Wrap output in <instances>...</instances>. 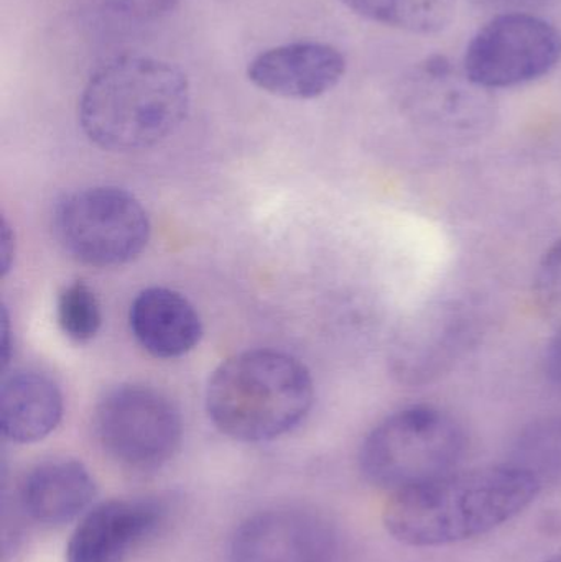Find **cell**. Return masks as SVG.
Instances as JSON below:
<instances>
[{
  "label": "cell",
  "mask_w": 561,
  "mask_h": 562,
  "mask_svg": "<svg viewBox=\"0 0 561 562\" xmlns=\"http://www.w3.org/2000/svg\"><path fill=\"white\" fill-rule=\"evenodd\" d=\"M315 390L306 367L277 350H249L211 376L206 408L223 435L263 442L295 429L312 409Z\"/></svg>",
  "instance_id": "cell-3"
},
{
  "label": "cell",
  "mask_w": 561,
  "mask_h": 562,
  "mask_svg": "<svg viewBox=\"0 0 561 562\" xmlns=\"http://www.w3.org/2000/svg\"><path fill=\"white\" fill-rule=\"evenodd\" d=\"M101 321V306L88 284L75 281L63 288L58 297V323L69 339L88 342L98 334Z\"/></svg>",
  "instance_id": "cell-17"
},
{
  "label": "cell",
  "mask_w": 561,
  "mask_h": 562,
  "mask_svg": "<svg viewBox=\"0 0 561 562\" xmlns=\"http://www.w3.org/2000/svg\"><path fill=\"white\" fill-rule=\"evenodd\" d=\"M168 505L155 498L109 501L89 508L66 547V562H125L160 531Z\"/></svg>",
  "instance_id": "cell-9"
},
{
  "label": "cell",
  "mask_w": 561,
  "mask_h": 562,
  "mask_svg": "<svg viewBox=\"0 0 561 562\" xmlns=\"http://www.w3.org/2000/svg\"><path fill=\"white\" fill-rule=\"evenodd\" d=\"M131 329L152 356L175 359L193 350L203 326L193 304L168 288L142 291L131 307Z\"/></svg>",
  "instance_id": "cell-13"
},
{
  "label": "cell",
  "mask_w": 561,
  "mask_h": 562,
  "mask_svg": "<svg viewBox=\"0 0 561 562\" xmlns=\"http://www.w3.org/2000/svg\"><path fill=\"white\" fill-rule=\"evenodd\" d=\"M534 294L537 306L561 327V240L540 262L534 281Z\"/></svg>",
  "instance_id": "cell-18"
},
{
  "label": "cell",
  "mask_w": 561,
  "mask_h": 562,
  "mask_svg": "<svg viewBox=\"0 0 561 562\" xmlns=\"http://www.w3.org/2000/svg\"><path fill=\"white\" fill-rule=\"evenodd\" d=\"M509 464L543 482L561 481V415L527 426L513 449Z\"/></svg>",
  "instance_id": "cell-16"
},
{
  "label": "cell",
  "mask_w": 561,
  "mask_h": 562,
  "mask_svg": "<svg viewBox=\"0 0 561 562\" xmlns=\"http://www.w3.org/2000/svg\"><path fill=\"white\" fill-rule=\"evenodd\" d=\"M480 5L487 9L501 10V12H529L534 10L546 9L552 5L557 0H474Z\"/></svg>",
  "instance_id": "cell-20"
},
{
  "label": "cell",
  "mask_w": 561,
  "mask_h": 562,
  "mask_svg": "<svg viewBox=\"0 0 561 562\" xmlns=\"http://www.w3.org/2000/svg\"><path fill=\"white\" fill-rule=\"evenodd\" d=\"M99 445L122 468L155 471L181 445L180 412L164 393L147 386H121L99 403L94 415Z\"/></svg>",
  "instance_id": "cell-6"
},
{
  "label": "cell",
  "mask_w": 561,
  "mask_h": 562,
  "mask_svg": "<svg viewBox=\"0 0 561 562\" xmlns=\"http://www.w3.org/2000/svg\"><path fill=\"white\" fill-rule=\"evenodd\" d=\"M346 59L338 48L322 42H296L257 55L247 68L250 82L285 99H315L339 85Z\"/></svg>",
  "instance_id": "cell-10"
},
{
  "label": "cell",
  "mask_w": 561,
  "mask_h": 562,
  "mask_svg": "<svg viewBox=\"0 0 561 562\" xmlns=\"http://www.w3.org/2000/svg\"><path fill=\"white\" fill-rule=\"evenodd\" d=\"M341 531L325 515L303 507H276L240 524L231 562H345Z\"/></svg>",
  "instance_id": "cell-8"
},
{
  "label": "cell",
  "mask_w": 561,
  "mask_h": 562,
  "mask_svg": "<svg viewBox=\"0 0 561 562\" xmlns=\"http://www.w3.org/2000/svg\"><path fill=\"white\" fill-rule=\"evenodd\" d=\"M470 316L460 306L431 307L414 321L395 347V370L411 383L440 375L471 336Z\"/></svg>",
  "instance_id": "cell-11"
},
{
  "label": "cell",
  "mask_w": 561,
  "mask_h": 562,
  "mask_svg": "<svg viewBox=\"0 0 561 562\" xmlns=\"http://www.w3.org/2000/svg\"><path fill=\"white\" fill-rule=\"evenodd\" d=\"M542 484L513 464L451 472L397 492L384 508L389 533L414 548H437L483 537L523 514Z\"/></svg>",
  "instance_id": "cell-1"
},
{
  "label": "cell",
  "mask_w": 561,
  "mask_h": 562,
  "mask_svg": "<svg viewBox=\"0 0 561 562\" xmlns=\"http://www.w3.org/2000/svg\"><path fill=\"white\" fill-rule=\"evenodd\" d=\"M561 32L529 12L500 13L478 30L464 55V75L481 89L514 88L559 66Z\"/></svg>",
  "instance_id": "cell-7"
},
{
  "label": "cell",
  "mask_w": 561,
  "mask_h": 562,
  "mask_svg": "<svg viewBox=\"0 0 561 562\" xmlns=\"http://www.w3.org/2000/svg\"><path fill=\"white\" fill-rule=\"evenodd\" d=\"M178 2L180 0H112L111 10L127 19L148 20L170 12Z\"/></svg>",
  "instance_id": "cell-19"
},
{
  "label": "cell",
  "mask_w": 561,
  "mask_h": 562,
  "mask_svg": "<svg viewBox=\"0 0 561 562\" xmlns=\"http://www.w3.org/2000/svg\"><path fill=\"white\" fill-rule=\"evenodd\" d=\"M547 370H549L550 379L561 386V327L559 336L550 346L549 356H547Z\"/></svg>",
  "instance_id": "cell-21"
},
{
  "label": "cell",
  "mask_w": 561,
  "mask_h": 562,
  "mask_svg": "<svg viewBox=\"0 0 561 562\" xmlns=\"http://www.w3.org/2000/svg\"><path fill=\"white\" fill-rule=\"evenodd\" d=\"M63 418V396L49 376L15 372L0 390V428L3 438L19 445L42 441Z\"/></svg>",
  "instance_id": "cell-14"
},
{
  "label": "cell",
  "mask_w": 561,
  "mask_h": 562,
  "mask_svg": "<svg viewBox=\"0 0 561 562\" xmlns=\"http://www.w3.org/2000/svg\"><path fill=\"white\" fill-rule=\"evenodd\" d=\"M191 91L178 66L145 55H121L92 72L79 99L86 137L111 151L154 147L187 119Z\"/></svg>",
  "instance_id": "cell-2"
},
{
  "label": "cell",
  "mask_w": 561,
  "mask_h": 562,
  "mask_svg": "<svg viewBox=\"0 0 561 562\" xmlns=\"http://www.w3.org/2000/svg\"><path fill=\"white\" fill-rule=\"evenodd\" d=\"M467 449V432L453 416L431 406H412L369 432L359 464L372 485L397 494L458 471Z\"/></svg>",
  "instance_id": "cell-4"
},
{
  "label": "cell",
  "mask_w": 561,
  "mask_h": 562,
  "mask_svg": "<svg viewBox=\"0 0 561 562\" xmlns=\"http://www.w3.org/2000/svg\"><path fill=\"white\" fill-rule=\"evenodd\" d=\"M362 19L411 33H437L450 25L455 0H341Z\"/></svg>",
  "instance_id": "cell-15"
},
{
  "label": "cell",
  "mask_w": 561,
  "mask_h": 562,
  "mask_svg": "<svg viewBox=\"0 0 561 562\" xmlns=\"http://www.w3.org/2000/svg\"><path fill=\"white\" fill-rule=\"evenodd\" d=\"M543 562H561V554H557V557L550 558V560Z\"/></svg>",
  "instance_id": "cell-23"
},
{
  "label": "cell",
  "mask_w": 561,
  "mask_h": 562,
  "mask_svg": "<svg viewBox=\"0 0 561 562\" xmlns=\"http://www.w3.org/2000/svg\"><path fill=\"white\" fill-rule=\"evenodd\" d=\"M63 249L92 267H115L141 256L150 236L142 204L127 191L99 187L59 201L53 216Z\"/></svg>",
  "instance_id": "cell-5"
},
{
  "label": "cell",
  "mask_w": 561,
  "mask_h": 562,
  "mask_svg": "<svg viewBox=\"0 0 561 562\" xmlns=\"http://www.w3.org/2000/svg\"><path fill=\"white\" fill-rule=\"evenodd\" d=\"M0 252H2V270L7 272L10 269V263H12L13 236L5 223L2 226V247H0Z\"/></svg>",
  "instance_id": "cell-22"
},
{
  "label": "cell",
  "mask_w": 561,
  "mask_h": 562,
  "mask_svg": "<svg viewBox=\"0 0 561 562\" xmlns=\"http://www.w3.org/2000/svg\"><path fill=\"white\" fill-rule=\"evenodd\" d=\"M96 484L81 462L53 459L33 468L19 488L20 510L46 527L71 524L88 512Z\"/></svg>",
  "instance_id": "cell-12"
}]
</instances>
